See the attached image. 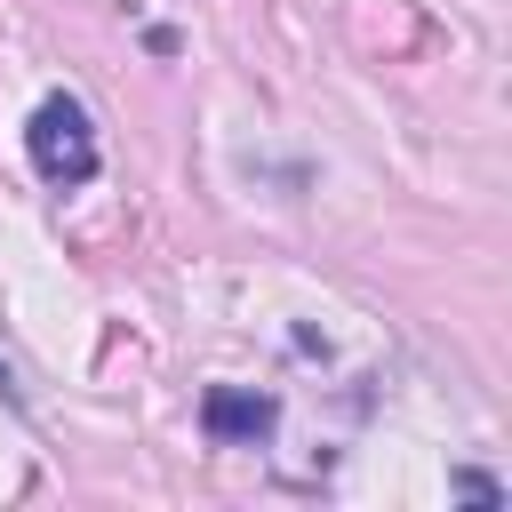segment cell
Listing matches in <instances>:
<instances>
[{
    "label": "cell",
    "instance_id": "cell-1",
    "mask_svg": "<svg viewBox=\"0 0 512 512\" xmlns=\"http://www.w3.org/2000/svg\"><path fill=\"white\" fill-rule=\"evenodd\" d=\"M24 152H32V168H40L48 184H88V176L104 168L80 96H40V112L24 120Z\"/></svg>",
    "mask_w": 512,
    "mask_h": 512
},
{
    "label": "cell",
    "instance_id": "cell-2",
    "mask_svg": "<svg viewBox=\"0 0 512 512\" xmlns=\"http://www.w3.org/2000/svg\"><path fill=\"white\" fill-rule=\"evenodd\" d=\"M272 424H280V400H272V392L216 384V392L200 400V432L224 440V448H256V440H272Z\"/></svg>",
    "mask_w": 512,
    "mask_h": 512
},
{
    "label": "cell",
    "instance_id": "cell-3",
    "mask_svg": "<svg viewBox=\"0 0 512 512\" xmlns=\"http://www.w3.org/2000/svg\"><path fill=\"white\" fill-rule=\"evenodd\" d=\"M448 488H456V496H472V504H504V488H496L488 472H456Z\"/></svg>",
    "mask_w": 512,
    "mask_h": 512
},
{
    "label": "cell",
    "instance_id": "cell-4",
    "mask_svg": "<svg viewBox=\"0 0 512 512\" xmlns=\"http://www.w3.org/2000/svg\"><path fill=\"white\" fill-rule=\"evenodd\" d=\"M0 400H8V408H24V384L8 376V360H0Z\"/></svg>",
    "mask_w": 512,
    "mask_h": 512
}]
</instances>
